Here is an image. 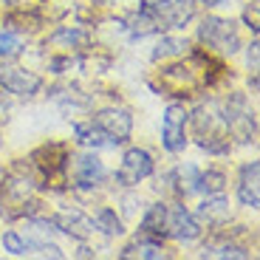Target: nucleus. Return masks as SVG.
Listing matches in <instances>:
<instances>
[{"instance_id": "obj_1", "label": "nucleus", "mask_w": 260, "mask_h": 260, "mask_svg": "<svg viewBox=\"0 0 260 260\" xmlns=\"http://www.w3.org/2000/svg\"><path fill=\"white\" fill-rule=\"evenodd\" d=\"M198 34H201V40L207 43L209 48H215V51L221 54H238V48H241V37H238V26H235L232 20H223V17H207L201 23V28H198Z\"/></svg>"}, {"instance_id": "obj_2", "label": "nucleus", "mask_w": 260, "mask_h": 260, "mask_svg": "<svg viewBox=\"0 0 260 260\" xmlns=\"http://www.w3.org/2000/svg\"><path fill=\"white\" fill-rule=\"evenodd\" d=\"M93 124L102 130L105 139H108L111 144H122V142H127V139H130L133 116H130L127 111H122V108H105V111L96 113Z\"/></svg>"}, {"instance_id": "obj_3", "label": "nucleus", "mask_w": 260, "mask_h": 260, "mask_svg": "<svg viewBox=\"0 0 260 260\" xmlns=\"http://www.w3.org/2000/svg\"><path fill=\"white\" fill-rule=\"evenodd\" d=\"M150 173H153V156L142 147H133V150L124 153L122 167L116 170V181L124 184V187H136V184L144 181Z\"/></svg>"}, {"instance_id": "obj_4", "label": "nucleus", "mask_w": 260, "mask_h": 260, "mask_svg": "<svg viewBox=\"0 0 260 260\" xmlns=\"http://www.w3.org/2000/svg\"><path fill=\"white\" fill-rule=\"evenodd\" d=\"M184 124H187L184 105H170L167 111H164V122H161V142H164V147H167V153H181V150L187 147Z\"/></svg>"}, {"instance_id": "obj_5", "label": "nucleus", "mask_w": 260, "mask_h": 260, "mask_svg": "<svg viewBox=\"0 0 260 260\" xmlns=\"http://www.w3.org/2000/svg\"><path fill=\"white\" fill-rule=\"evenodd\" d=\"M153 14L158 17L164 28H184L192 20V0H156L153 3Z\"/></svg>"}, {"instance_id": "obj_6", "label": "nucleus", "mask_w": 260, "mask_h": 260, "mask_svg": "<svg viewBox=\"0 0 260 260\" xmlns=\"http://www.w3.org/2000/svg\"><path fill=\"white\" fill-rule=\"evenodd\" d=\"M0 85L17 96H31L40 91V77L17 65H0Z\"/></svg>"}, {"instance_id": "obj_7", "label": "nucleus", "mask_w": 260, "mask_h": 260, "mask_svg": "<svg viewBox=\"0 0 260 260\" xmlns=\"http://www.w3.org/2000/svg\"><path fill=\"white\" fill-rule=\"evenodd\" d=\"M164 232L173 235L176 241H195L201 235V223L192 218L184 207H167V221H164Z\"/></svg>"}, {"instance_id": "obj_8", "label": "nucleus", "mask_w": 260, "mask_h": 260, "mask_svg": "<svg viewBox=\"0 0 260 260\" xmlns=\"http://www.w3.org/2000/svg\"><path fill=\"white\" fill-rule=\"evenodd\" d=\"M74 176H77V184L82 187H96L105 178V164L96 153H82L77 156V164H74Z\"/></svg>"}, {"instance_id": "obj_9", "label": "nucleus", "mask_w": 260, "mask_h": 260, "mask_svg": "<svg viewBox=\"0 0 260 260\" xmlns=\"http://www.w3.org/2000/svg\"><path fill=\"white\" fill-rule=\"evenodd\" d=\"M238 198L243 207L257 209L260 195H257V161H246L241 167V184H238Z\"/></svg>"}, {"instance_id": "obj_10", "label": "nucleus", "mask_w": 260, "mask_h": 260, "mask_svg": "<svg viewBox=\"0 0 260 260\" xmlns=\"http://www.w3.org/2000/svg\"><path fill=\"white\" fill-rule=\"evenodd\" d=\"M198 212H201V218L207 223L221 226V223L229 221V212H232V209H229V201L223 198L221 192H215V195H207V201L201 204V209H198Z\"/></svg>"}, {"instance_id": "obj_11", "label": "nucleus", "mask_w": 260, "mask_h": 260, "mask_svg": "<svg viewBox=\"0 0 260 260\" xmlns=\"http://www.w3.org/2000/svg\"><path fill=\"white\" fill-rule=\"evenodd\" d=\"M59 229L68 235H77V238H85L93 232V221H88L82 212H65L59 218Z\"/></svg>"}, {"instance_id": "obj_12", "label": "nucleus", "mask_w": 260, "mask_h": 260, "mask_svg": "<svg viewBox=\"0 0 260 260\" xmlns=\"http://www.w3.org/2000/svg\"><path fill=\"white\" fill-rule=\"evenodd\" d=\"M3 249H6L9 254L23 257V254H31V241H28L26 235H20V232H14V229H9V232H3Z\"/></svg>"}, {"instance_id": "obj_13", "label": "nucleus", "mask_w": 260, "mask_h": 260, "mask_svg": "<svg viewBox=\"0 0 260 260\" xmlns=\"http://www.w3.org/2000/svg\"><path fill=\"white\" fill-rule=\"evenodd\" d=\"M223 184H226V176L218 173V170H207V173H198V192H223Z\"/></svg>"}, {"instance_id": "obj_14", "label": "nucleus", "mask_w": 260, "mask_h": 260, "mask_svg": "<svg viewBox=\"0 0 260 260\" xmlns=\"http://www.w3.org/2000/svg\"><path fill=\"white\" fill-rule=\"evenodd\" d=\"M93 229H102L105 235H122L124 229H122V221L116 218V212L113 209H99L96 212V218H93Z\"/></svg>"}, {"instance_id": "obj_15", "label": "nucleus", "mask_w": 260, "mask_h": 260, "mask_svg": "<svg viewBox=\"0 0 260 260\" xmlns=\"http://www.w3.org/2000/svg\"><path fill=\"white\" fill-rule=\"evenodd\" d=\"M201 257H238V260H243V257H249V252L241 246H232V243H221V246H204Z\"/></svg>"}, {"instance_id": "obj_16", "label": "nucleus", "mask_w": 260, "mask_h": 260, "mask_svg": "<svg viewBox=\"0 0 260 260\" xmlns=\"http://www.w3.org/2000/svg\"><path fill=\"white\" fill-rule=\"evenodd\" d=\"M164 221H167V207L164 204H156V207H150V212L144 215L142 226L147 232H164Z\"/></svg>"}, {"instance_id": "obj_17", "label": "nucleus", "mask_w": 260, "mask_h": 260, "mask_svg": "<svg viewBox=\"0 0 260 260\" xmlns=\"http://www.w3.org/2000/svg\"><path fill=\"white\" fill-rule=\"evenodd\" d=\"M187 48V40H178V37H161L158 40L156 51H153V59L158 57H170V54H181Z\"/></svg>"}, {"instance_id": "obj_18", "label": "nucleus", "mask_w": 260, "mask_h": 260, "mask_svg": "<svg viewBox=\"0 0 260 260\" xmlns=\"http://www.w3.org/2000/svg\"><path fill=\"white\" fill-rule=\"evenodd\" d=\"M124 257H164V249L158 246V243H147V241H142V243H136V246H130L127 252H122Z\"/></svg>"}, {"instance_id": "obj_19", "label": "nucleus", "mask_w": 260, "mask_h": 260, "mask_svg": "<svg viewBox=\"0 0 260 260\" xmlns=\"http://www.w3.org/2000/svg\"><path fill=\"white\" fill-rule=\"evenodd\" d=\"M17 48H20V40L17 37L0 31V57H9V54H14Z\"/></svg>"}, {"instance_id": "obj_20", "label": "nucleus", "mask_w": 260, "mask_h": 260, "mask_svg": "<svg viewBox=\"0 0 260 260\" xmlns=\"http://www.w3.org/2000/svg\"><path fill=\"white\" fill-rule=\"evenodd\" d=\"M249 68H252V71H257V40H254L252 46H249Z\"/></svg>"}, {"instance_id": "obj_21", "label": "nucleus", "mask_w": 260, "mask_h": 260, "mask_svg": "<svg viewBox=\"0 0 260 260\" xmlns=\"http://www.w3.org/2000/svg\"><path fill=\"white\" fill-rule=\"evenodd\" d=\"M195 3H207V6H221V3H226V0H195Z\"/></svg>"}]
</instances>
